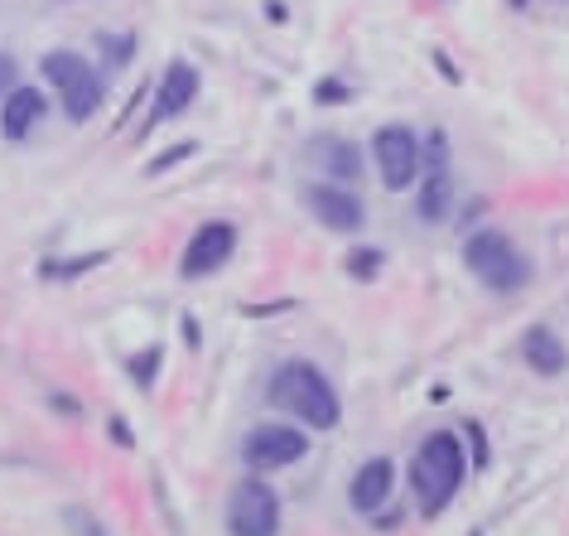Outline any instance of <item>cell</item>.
Segmentation results:
<instances>
[{
  "label": "cell",
  "mask_w": 569,
  "mask_h": 536,
  "mask_svg": "<svg viewBox=\"0 0 569 536\" xmlns=\"http://www.w3.org/2000/svg\"><path fill=\"white\" fill-rule=\"evenodd\" d=\"M468 474V455H463V440L453 430H435L430 440L416 449L410 459V488H416V503L425 517H439L449 507V498L459 493Z\"/></svg>",
  "instance_id": "obj_1"
},
{
  "label": "cell",
  "mask_w": 569,
  "mask_h": 536,
  "mask_svg": "<svg viewBox=\"0 0 569 536\" xmlns=\"http://www.w3.org/2000/svg\"><path fill=\"white\" fill-rule=\"evenodd\" d=\"M270 401L284 406L305 420L309 430H333L338 426V391L315 363H284L270 383Z\"/></svg>",
  "instance_id": "obj_2"
},
{
  "label": "cell",
  "mask_w": 569,
  "mask_h": 536,
  "mask_svg": "<svg viewBox=\"0 0 569 536\" xmlns=\"http://www.w3.org/2000/svg\"><path fill=\"white\" fill-rule=\"evenodd\" d=\"M463 261H468V271H473L488 290H521L526 280H531V261H526V251L511 242L507 232H497V228H482L473 232L463 242Z\"/></svg>",
  "instance_id": "obj_3"
},
{
  "label": "cell",
  "mask_w": 569,
  "mask_h": 536,
  "mask_svg": "<svg viewBox=\"0 0 569 536\" xmlns=\"http://www.w3.org/2000/svg\"><path fill=\"white\" fill-rule=\"evenodd\" d=\"M39 68H44V78L63 92L68 121L97 117V107H102V97H107V82H102V73H97L88 59H82V53H73V49L44 53V63H39Z\"/></svg>",
  "instance_id": "obj_4"
},
{
  "label": "cell",
  "mask_w": 569,
  "mask_h": 536,
  "mask_svg": "<svg viewBox=\"0 0 569 536\" xmlns=\"http://www.w3.org/2000/svg\"><path fill=\"white\" fill-rule=\"evenodd\" d=\"M227 532L232 536H280V498H276V488L261 484V478L237 484L232 498H227Z\"/></svg>",
  "instance_id": "obj_5"
},
{
  "label": "cell",
  "mask_w": 569,
  "mask_h": 536,
  "mask_svg": "<svg viewBox=\"0 0 569 536\" xmlns=\"http://www.w3.org/2000/svg\"><path fill=\"white\" fill-rule=\"evenodd\" d=\"M372 160H377V175L381 185H387L391 193H401L416 185L420 175V140L410 126H381V131L372 136Z\"/></svg>",
  "instance_id": "obj_6"
},
{
  "label": "cell",
  "mask_w": 569,
  "mask_h": 536,
  "mask_svg": "<svg viewBox=\"0 0 569 536\" xmlns=\"http://www.w3.org/2000/svg\"><path fill=\"white\" fill-rule=\"evenodd\" d=\"M305 430H295V426H256L247 440H241V459H247V469L256 474H266V469H284V464H295V459H305Z\"/></svg>",
  "instance_id": "obj_7"
},
{
  "label": "cell",
  "mask_w": 569,
  "mask_h": 536,
  "mask_svg": "<svg viewBox=\"0 0 569 536\" xmlns=\"http://www.w3.org/2000/svg\"><path fill=\"white\" fill-rule=\"evenodd\" d=\"M232 251H237L232 222H203V228L189 237V251H183L179 271H183V280H203L212 271H222V266L232 261Z\"/></svg>",
  "instance_id": "obj_8"
},
{
  "label": "cell",
  "mask_w": 569,
  "mask_h": 536,
  "mask_svg": "<svg viewBox=\"0 0 569 536\" xmlns=\"http://www.w3.org/2000/svg\"><path fill=\"white\" fill-rule=\"evenodd\" d=\"M305 204H309V214H315L323 228L343 232V237L362 232V222H367L362 199H358V193H348L343 185H309L305 189Z\"/></svg>",
  "instance_id": "obj_9"
},
{
  "label": "cell",
  "mask_w": 569,
  "mask_h": 536,
  "mask_svg": "<svg viewBox=\"0 0 569 536\" xmlns=\"http://www.w3.org/2000/svg\"><path fill=\"white\" fill-rule=\"evenodd\" d=\"M198 88H203L198 68L183 63V59H174V63L164 68V78H160V92H154L150 126H160V121H169V117H179V111H189V107L198 102Z\"/></svg>",
  "instance_id": "obj_10"
},
{
  "label": "cell",
  "mask_w": 569,
  "mask_h": 536,
  "mask_svg": "<svg viewBox=\"0 0 569 536\" xmlns=\"http://www.w3.org/2000/svg\"><path fill=\"white\" fill-rule=\"evenodd\" d=\"M391 488H396V464H391V459H367L362 469H358V478H352L348 498H352V507H358V513L372 517L377 507H387Z\"/></svg>",
  "instance_id": "obj_11"
},
{
  "label": "cell",
  "mask_w": 569,
  "mask_h": 536,
  "mask_svg": "<svg viewBox=\"0 0 569 536\" xmlns=\"http://www.w3.org/2000/svg\"><path fill=\"white\" fill-rule=\"evenodd\" d=\"M44 111H49V102L39 88H10L6 107H0V131H6V140H24L44 121Z\"/></svg>",
  "instance_id": "obj_12"
},
{
  "label": "cell",
  "mask_w": 569,
  "mask_h": 536,
  "mask_svg": "<svg viewBox=\"0 0 569 536\" xmlns=\"http://www.w3.org/2000/svg\"><path fill=\"white\" fill-rule=\"evenodd\" d=\"M521 353H526V363L540 373V377H560L569 368V353L560 344V334L546 329V324H536V329H526L521 338Z\"/></svg>",
  "instance_id": "obj_13"
},
{
  "label": "cell",
  "mask_w": 569,
  "mask_h": 536,
  "mask_svg": "<svg viewBox=\"0 0 569 536\" xmlns=\"http://www.w3.org/2000/svg\"><path fill=\"white\" fill-rule=\"evenodd\" d=\"M416 214H420L425 222H445V218L453 214V179H449V169H435V175L420 185Z\"/></svg>",
  "instance_id": "obj_14"
},
{
  "label": "cell",
  "mask_w": 569,
  "mask_h": 536,
  "mask_svg": "<svg viewBox=\"0 0 569 536\" xmlns=\"http://www.w3.org/2000/svg\"><path fill=\"white\" fill-rule=\"evenodd\" d=\"M97 266H107V251H92V257H68V261H44V266H39V276L73 280L82 271H97Z\"/></svg>",
  "instance_id": "obj_15"
},
{
  "label": "cell",
  "mask_w": 569,
  "mask_h": 536,
  "mask_svg": "<svg viewBox=\"0 0 569 536\" xmlns=\"http://www.w3.org/2000/svg\"><path fill=\"white\" fill-rule=\"evenodd\" d=\"M381 266H387V257H381L377 247H358V251H348V257H343V271L358 276V280H377Z\"/></svg>",
  "instance_id": "obj_16"
},
{
  "label": "cell",
  "mask_w": 569,
  "mask_h": 536,
  "mask_svg": "<svg viewBox=\"0 0 569 536\" xmlns=\"http://www.w3.org/2000/svg\"><path fill=\"white\" fill-rule=\"evenodd\" d=\"M329 169H333L338 185H343V179L352 185V179L362 175V155H358V146H348V140H343V146H329Z\"/></svg>",
  "instance_id": "obj_17"
},
{
  "label": "cell",
  "mask_w": 569,
  "mask_h": 536,
  "mask_svg": "<svg viewBox=\"0 0 569 536\" xmlns=\"http://www.w3.org/2000/svg\"><path fill=\"white\" fill-rule=\"evenodd\" d=\"M160 363H164V348H146V353H136V358H131V377H136L140 391L154 387V377H160Z\"/></svg>",
  "instance_id": "obj_18"
},
{
  "label": "cell",
  "mask_w": 569,
  "mask_h": 536,
  "mask_svg": "<svg viewBox=\"0 0 569 536\" xmlns=\"http://www.w3.org/2000/svg\"><path fill=\"white\" fill-rule=\"evenodd\" d=\"M420 169H449V140H445V131H430L420 140Z\"/></svg>",
  "instance_id": "obj_19"
},
{
  "label": "cell",
  "mask_w": 569,
  "mask_h": 536,
  "mask_svg": "<svg viewBox=\"0 0 569 536\" xmlns=\"http://www.w3.org/2000/svg\"><path fill=\"white\" fill-rule=\"evenodd\" d=\"M63 522H68V532H73V536H111L102 522L88 513V507H63Z\"/></svg>",
  "instance_id": "obj_20"
},
{
  "label": "cell",
  "mask_w": 569,
  "mask_h": 536,
  "mask_svg": "<svg viewBox=\"0 0 569 536\" xmlns=\"http://www.w3.org/2000/svg\"><path fill=\"white\" fill-rule=\"evenodd\" d=\"M189 155H198V140H179V146H169L160 160H150L146 175H164V169H174L179 160H189Z\"/></svg>",
  "instance_id": "obj_21"
},
{
  "label": "cell",
  "mask_w": 569,
  "mask_h": 536,
  "mask_svg": "<svg viewBox=\"0 0 569 536\" xmlns=\"http://www.w3.org/2000/svg\"><path fill=\"white\" fill-rule=\"evenodd\" d=\"M352 88L348 82H338V78H319V88H315V102L319 107H338V102H348Z\"/></svg>",
  "instance_id": "obj_22"
},
{
  "label": "cell",
  "mask_w": 569,
  "mask_h": 536,
  "mask_svg": "<svg viewBox=\"0 0 569 536\" xmlns=\"http://www.w3.org/2000/svg\"><path fill=\"white\" fill-rule=\"evenodd\" d=\"M102 53H107V63H126V59H131V53H136V39L131 34H117V39H102Z\"/></svg>",
  "instance_id": "obj_23"
},
{
  "label": "cell",
  "mask_w": 569,
  "mask_h": 536,
  "mask_svg": "<svg viewBox=\"0 0 569 536\" xmlns=\"http://www.w3.org/2000/svg\"><path fill=\"white\" fill-rule=\"evenodd\" d=\"M468 440H473V464H478V469H482V464H488V435H482V426H478V420H468Z\"/></svg>",
  "instance_id": "obj_24"
},
{
  "label": "cell",
  "mask_w": 569,
  "mask_h": 536,
  "mask_svg": "<svg viewBox=\"0 0 569 536\" xmlns=\"http://www.w3.org/2000/svg\"><path fill=\"white\" fill-rule=\"evenodd\" d=\"M107 430H111V440H117L121 449H131V445H136V435H131V426H126L121 416H111V420H107Z\"/></svg>",
  "instance_id": "obj_25"
},
{
  "label": "cell",
  "mask_w": 569,
  "mask_h": 536,
  "mask_svg": "<svg viewBox=\"0 0 569 536\" xmlns=\"http://www.w3.org/2000/svg\"><path fill=\"white\" fill-rule=\"evenodd\" d=\"M10 82H16V59H10V53H0V97L10 92Z\"/></svg>",
  "instance_id": "obj_26"
},
{
  "label": "cell",
  "mask_w": 569,
  "mask_h": 536,
  "mask_svg": "<svg viewBox=\"0 0 569 536\" xmlns=\"http://www.w3.org/2000/svg\"><path fill=\"white\" fill-rule=\"evenodd\" d=\"M507 6H511V10H526V6H531V0H507Z\"/></svg>",
  "instance_id": "obj_27"
},
{
  "label": "cell",
  "mask_w": 569,
  "mask_h": 536,
  "mask_svg": "<svg viewBox=\"0 0 569 536\" xmlns=\"http://www.w3.org/2000/svg\"><path fill=\"white\" fill-rule=\"evenodd\" d=\"M473 536H482V532H473Z\"/></svg>",
  "instance_id": "obj_28"
}]
</instances>
